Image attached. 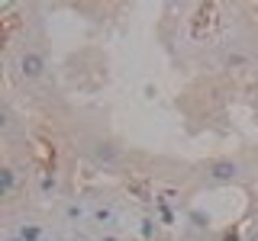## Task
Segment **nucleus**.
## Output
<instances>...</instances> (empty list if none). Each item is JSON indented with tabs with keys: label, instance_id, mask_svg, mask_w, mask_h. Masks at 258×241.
Here are the masks:
<instances>
[{
	"label": "nucleus",
	"instance_id": "obj_1",
	"mask_svg": "<svg viewBox=\"0 0 258 241\" xmlns=\"http://www.w3.org/2000/svg\"><path fill=\"white\" fill-rule=\"evenodd\" d=\"M91 222L94 225H100V228H119V212L113 209L110 203H100V206H94L91 209Z\"/></svg>",
	"mask_w": 258,
	"mask_h": 241
},
{
	"label": "nucleus",
	"instance_id": "obj_2",
	"mask_svg": "<svg viewBox=\"0 0 258 241\" xmlns=\"http://www.w3.org/2000/svg\"><path fill=\"white\" fill-rule=\"evenodd\" d=\"M20 71H23V77H29V80L39 77L45 71V58L39 52H23L20 55Z\"/></svg>",
	"mask_w": 258,
	"mask_h": 241
},
{
	"label": "nucleus",
	"instance_id": "obj_3",
	"mask_svg": "<svg viewBox=\"0 0 258 241\" xmlns=\"http://www.w3.org/2000/svg\"><path fill=\"white\" fill-rule=\"evenodd\" d=\"M210 180H216V183H229V180H236V174H239V164L236 161H216V164H210Z\"/></svg>",
	"mask_w": 258,
	"mask_h": 241
},
{
	"label": "nucleus",
	"instance_id": "obj_4",
	"mask_svg": "<svg viewBox=\"0 0 258 241\" xmlns=\"http://www.w3.org/2000/svg\"><path fill=\"white\" fill-rule=\"evenodd\" d=\"M16 235H20L23 241H45V228L36 222H23L20 228H16Z\"/></svg>",
	"mask_w": 258,
	"mask_h": 241
},
{
	"label": "nucleus",
	"instance_id": "obj_5",
	"mask_svg": "<svg viewBox=\"0 0 258 241\" xmlns=\"http://www.w3.org/2000/svg\"><path fill=\"white\" fill-rule=\"evenodd\" d=\"M94 158L100 161V164H113V161L119 158V151L113 148L110 142H97V145H94Z\"/></svg>",
	"mask_w": 258,
	"mask_h": 241
},
{
	"label": "nucleus",
	"instance_id": "obj_6",
	"mask_svg": "<svg viewBox=\"0 0 258 241\" xmlns=\"http://www.w3.org/2000/svg\"><path fill=\"white\" fill-rule=\"evenodd\" d=\"M13 187H16V174H13V167H4V171H0V193H4V196H10Z\"/></svg>",
	"mask_w": 258,
	"mask_h": 241
},
{
	"label": "nucleus",
	"instance_id": "obj_7",
	"mask_svg": "<svg viewBox=\"0 0 258 241\" xmlns=\"http://www.w3.org/2000/svg\"><path fill=\"white\" fill-rule=\"evenodd\" d=\"M55 190H58V180H55V177H42V193L45 196H52Z\"/></svg>",
	"mask_w": 258,
	"mask_h": 241
},
{
	"label": "nucleus",
	"instance_id": "obj_8",
	"mask_svg": "<svg viewBox=\"0 0 258 241\" xmlns=\"http://www.w3.org/2000/svg\"><path fill=\"white\" fill-rule=\"evenodd\" d=\"M64 215H68V219H81V215H84V209H81L78 203H71L68 209H64Z\"/></svg>",
	"mask_w": 258,
	"mask_h": 241
},
{
	"label": "nucleus",
	"instance_id": "obj_9",
	"mask_svg": "<svg viewBox=\"0 0 258 241\" xmlns=\"http://www.w3.org/2000/svg\"><path fill=\"white\" fill-rule=\"evenodd\" d=\"M97 241H119V238H116V235H113V231H103V235H100V238H97Z\"/></svg>",
	"mask_w": 258,
	"mask_h": 241
},
{
	"label": "nucleus",
	"instance_id": "obj_10",
	"mask_svg": "<svg viewBox=\"0 0 258 241\" xmlns=\"http://www.w3.org/2000/svg\"><path fill=\"white\" fill-rule=\"evenodd\" d=\"M4 241H23V238H20V235H16V231H13V235H7Z\"/></svg>",
	"mask_w": 258,
	"mask_h": 241
},
{
	"label": "nucleus",
	"instance_id": "obj_11",
	"mask_svg": "<svg viewBox=\"0 0 258 241\" xmlns=\"http://www.w3.org/2000/svg\"><path fill=\"white\" fill-rule=\"evenodd\" d=\"M248 241H258V231H255V235H252V238H248Z\"/></svg>",
	"mask_w": 258,
	"mask_h": 241
}]
</instances>
